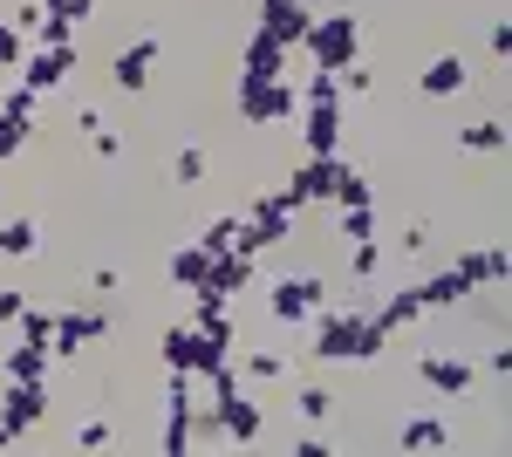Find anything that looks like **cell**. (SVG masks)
Returning <instances> with one entry per match:
<instances>
[{"mask_svg":"<svg viewBox=\"0 0 512 457\" xmlns=\"http://www.w3.org/2000/svg\"><path fill=\"white\" fill-rule=\"evenodd\" d=\"M301 328H308V355L315 362H376L390 348L376 314H362V307H315Z\"/></svg>","mask_w":512,"mask_h":457,"instance_id":"obj_1","label":"cell"},{"mask_svg":"<svg viewBox=\"0 0 512 457\" xmlns=\"http://www.w3.org/2000/svg\"><path fill=\"white\" fill-rule=\"evenodd\" d=\"M294 219H301V205L287 198V185H280V191H260L253 205H239V239H233V246L260 260V253H274V246H287V239H294Z\"/></svg>","mask_w":512,"mask_h":457,"instance_id":"obj_2","label":"cell"},{"mask_svg":"<svg viewBox=\"0 0 512 457\" xmlns=\"http://www.w3.org/2000/svg\"><path fill=\"white\" fill-rule=\"evenodd\" d=\"M158 362L178 369V376H212L219 362H233V348L212 342L205 328H192V321H171V328L158 335Z\"/></svg>","mask_w":512,"mask_h":457,"instance_id":"obj_3","label":"cell"},{"mask_svg":"<svg viewBox=\"0 0 512 457\" xmlns=\"http://www.w3.org/2000/svg\"><path fill=\"white\" fill-rule=\"evenodd\" d=\"M315 307H328V280L315 267H294V273H280V280H267V314H274L280 328H301Z\"/></svg>","mask_w":512,"mask_h":457,"instance_id":"obj_4","label":"cell"},{"mask_svg":"<svg viewBox=\"0 0 512 457\" xmlns=\"http://www.w3.org/2000/svg\"><path fill=\"white\" fill-rule=\"evenodd\" d=\"M198 376H178V369H164V437H158V451L164 457H185L198 451Z\"/></svg>","mask_w":512,"mask_h":457,"instance_id":"obj_5","label":"cell"},{"mask_svg":"<svg viewBox=\"0 0 512 457\" xmlns=\"http://www.w3.org/2000/svg\"><path fill=\"white\" fill-rule=\"evenodd\" d=\"M301 48H308L315 69H349L355 55H362V21H355V14H315L308 35H301Z\"/></svg>","mask_w":512,"mask_h":457,"instance_id":"obj_6","label":"cell"},{"mask_svg":"<svg viewBox=\"0 0 512 457\" xmlns=\"http://www.w3.org/2000/svg\"><path fill=\"white\" fill-rule=\"evenodd\" d=\"M233 110L246 116V123H294V110H301V89H294L287 76H239Z\"/></svg>","mask_w":512,"mask_h":457,"instance_id":"obj_7","label":"cell"},{"mask_svg":"<svg viewBox=\"0 0 512 457\" xmlns=\"http://www.w3.org/2000/svg\"><path fill=\"white\" fill-rule=\"evenodd\" d=\"M41 423H48V382H7L0 376V430L14 444H28Z\"/></svg>","mask_w":512,"mask_h":457,"instance_id":"obj_8","label":"cell"},{"mask_svg":"<svg viewBox=\"0 0 512 457\" xmlns=\"http://www.w3.org/2000/svg\"><path fill=\"white\" fill-rule=\"evenodd\" d=\"M82 69V48L76 41H62V48H41V41H28V55H21V89H35V96H55L62 82Z\"/></svg>","mask_w":512,"mask_h":457,"instance_id":"obj_9","label":"cell"},{"mask_svg":"<svg viewBox=\"0 0 512 457\" xmlns=\"http://www.w3.org/2000/svg\"><path fill=\"white\" fill-rule=\"evenodd\" d=\"M103 335H110V314L103 307H62L55 314V335H48V355L55 362H76L82 348H96Z\"/></svg>","mask_w":512,"mask_h":457,"instance_id":"obj_10","label":"cell"},{"mask_svg":"<svg viewBox=\"0 0 512 457\" xmlns=\"http://www.w3.org/2000/svg\"><path fill=\"white\" fill-rule=\"evenodd\" d=\"M212 423H219L226 444H260V437H267V410L246 396V382L226 389V396H212Z\"/></svg>","mask_w":512,"mask_h":457,"instance_id":"obj_11","label":"cell"},{"mask_svg":"<svg viewBox=\"0 0 512 457\" xmlns=\"http://www.w3.org/2000/svg\"><path fill=\"white\" fill-rule=\"evenodd\" d=\"M472 89V62L458 55V48H444V55H431L424 69H417V96L424 103H451V96H465Z\"/></svg>","mask_w":512,"mask_h":457,"instance_id":"obj_12","label":"cell"},{"mask_svg":"<svg viewBox=\"0 0 512 457\" xmlns=\"http://www.w3.org/2000/svg\"><path fill=\"white\" fill-rule=\"evenodd\" d=\"M158 55H164V41H158V35L123 41L117 55H110V82H117L123 96H144V82H151V69H158Z\"/></svg>","mask_w":512,"mask_h":457,"instance_id":"obj_13","label":"cell"},{"mask_svg":"<svg viewBox=\"0 0 512 457\" xmlns=\"http://www.w3.org/2000/svg\"><path fill=\"white\" fill-rule=\"evenodd\" d=\"M335 178H342V157H301L294 178H287V198L308 212V205H328L335 198Z\"/></svg>","mask_w":512,"mask_h":457,"instance_id":"obj_14","label":"cell"},{"mask_svg":"<svg viewBox=\"0 0 512 457\" xmlns=\"http://www.w3.org/2000/svg\"><path fill=\"white\" fill-rule=\"evenodd\" d=\"M260 280V267H253V253H239V246H226V253H212V267H205V294H219V301H233V294H246ZM198 294V287H192Z\"/></svg>","mask_w":512,"mask_h":457,"instance_id":"obj_15","label":"cell"},{"mask_svg":"<svg viewBox=\"0 0 512 457\" xmlns=\"http://www.w3.org/2000/svg\"><path fill=\"white\" fill-rule=\"evenodd\" d=\"M417 382L437 389V396H472L478 369L465 362V355H417Z\"/></svg>","mask_w":512,"mask_h":457,"instance_id":"obj_16","label":"cell"},{"mask_svg":"<svg viewBox=\"0 0 512 457\" xmlns=\"http://www.w3.org/2000/svg\"><path fill=\"white\" fill-rule=\"evenodd\" d=\"M308 21H315V7H308V0H260V14H253V28H267V35L287 41V48H301Z\"/></svg>","mask_w":512,"mask_h":457,"instance_id":"obj_17","label":"cell"},{"mask_svg":"<svg viewBox=\"0 0 512 457\" xmlns=\"http://www.w3.org/2000/svg\"><path fill=\"white\" fill-rule=\"evenodd\" d=\"M506 246H478V253H458V260H451V273H458V280H465V294H478V287H499V280H506Z\"/></svg>","mask_w":512,"mask_h":457,"instance_id":"obj_18","label":"cell"},{"mask_svg":"<svg viewBox=\"0 0 512 457\" xmlns=\"http://www.w3.org/2000/svg\"><path fill=\"white\" fill-rule=\"evenodd\" d=\"M239 76H287V41H274L267 28H253L239 48Z\"/></svg>","mask_w":512,"mask_h":457,"instance_id":"obj_19","label":"cell"},{"mask_svg":"<svg viewBox=\"0 0 512 457\" xmlns=\"http://www.w3.org/2000/svg\"><path fill=\"white\" fill-rule=\"evenodd\" d=\"M35 253H41L35 212H0V267H7V260H35Z\"/></svg>","mask_w":512,"mask_h":457,"instance_id":"obj_20","label":"cell"},{"mask_svg":"<svg viewBox=\"0 0 512 457\" xmlns=\"http://www.w3.org/2000/svg\"><path fill=\"white\" fill-rule=\"evenodd\" d=\"M48 369H55V355H48L41 342H21V335H14V348L0 355V376L7 382H48Z\"/></svg>","mask_w":512,"mask_h":457,"instance_id":"obj_21","label":"cell"},{"mask_svg":"<svg viewBox=\"0 0 512 457\" xmlns=\"http://www.w3.org/2000/svg\"><path fill=\"white\" fill-rule=\"evenodd\" d=\"M369 314H376V328H383V335H396V328H410V321H417V314H431V307H424V287L410 280V287H396L390 301L369 307Z\"/></svg>","mask_w":512,"mask_h":457,"instance_id":"obj_22","label":"cell"},{"mask_svg":"<svg viewBox=\"0 0 512 457\" xmlns=\"http://www.w3.org/2000/svg\"><path fill=\"white\" fill-rule=\"evenodd\" d=\"M396 451H451V423L444 417H410L396 430Z\"/></svg>","mask_w":512,"mask_h":457,"instance_id":"obj_23","label":"cell"},{"mask_svg":"<svg viewBox=\"0 0 512 457\" xmlns=\"http://www.w3.org/2000/svg\"><path fill=\"white\" fill-rule=\"evenodd\" d=\"M458 151H472V157H506V123H499V116H472V123L458 130Z\"/></svg>","mask_w":512,"mask_h":457,"instance_id":"obj_24","label":"cell"},{"mask_svg":"<svg viewBox=\"0 0 512 457\" xmlns=\"http://www.w3.org/2000/svg\"><path fill=\"white\" fill-rule=\"evenodd\" d=\"M335 212H376V185L355 171V164H342V178H335V198H328Z\"/></svg>","mask_w":512,"mask_h":457,"instance_id":"obj_25","label":"cell"},{"mask_svg":"<svg viewBox=\"0 0 512 457\" xmlns=\"http://www.w3.org/2000/svg\"><path fill=\"white\" fill-rule=\"evenodd\" d=\"M205 267H212V253H205V246H178V253H171V287H185V294H192V287H205Z\"/></svg>","mask_w":512,"mask_h":457,"instance_id":"obj_26","label":"cell"},{"mask_svg":"<svg viewBox=\"0 0 512 457\" xmlns=\"http://www.w3.org/2000/svg\"><path fill=\"white\" fill-rule=\"evenodd\" d=\"M376 273H383V246H376V239H349V280L369 287Z\"/></svg>","mask_w":512,"mask_h":457,"instance_id":"obj_27","label":"cell"},{"mask_svg":"<svg viewBox=\"0 0 512 457\" xmlns=\"http://www.w3.org/2000/svg\"><path fill=\"white\" fill-rule=\"evenodd\" d=\"M14 335H21V342H41V348H48V335H55V314L28 301L21 314H14Z\"/></svg>","mask_w":512,"mask_h":457,"instance_id":"obj_28","label":"cell"},{"mask_svg":"<svg viewBox=\"0 0 512 457\" xmlns=\"http://www.w3.org/2000/svg\"><path fill=\"white\" fill-rule=\"evenodd\" d=\"M239 376H253V382H280V376H287V355H280V348H253V355L239 362Z\"/></svg>","mask_w":512,"mask_h":457,"instance_id":"obj_29","label":"cell"},{"mask_svg":"<svg viewBox=\"0 0 512 457\" xmlns=\"http://www.w3.org/2000/svg\"><path fill=\"white\" fill-rule=\"evenodd\" d=\"M239 239V212H219V219H212V226L198 232V246H205V253H226V246H233Z\"/></svg>","mask_w":512,"mask_h":457,"instance_id":"obj_30","label":"cell"},{"mask_svg":"<svg viewBox=\"0 0 512 457\" xmlns=\"http://www.w3.org/2000/svg\"><path fill=\"white\" fill-rule=\"evenodd\" d=\"M335 89H342V96H369V89H376V69L355 55L349 69H335Z\"/></svg>","mask_w":512,"mask_h":457,"instance_id":"obj_31","label":"cell"},{"mask_svg":"<svg viewBox=\"0 0 512 457\" xmlns=\"http://www.w3.org/2000/svg\"><path fill=\"white\" fill-rule=\"evenodd\" d=\"M294 403H301V417H308V423H328V417H335V396H328L321 382H308V389H301Z\"/></svg>","mask_w":512,"mask_h":457,"instance_id":"obj_32","label":"cell"},{"mask_svg":"<svg viewBox=\"0 0 512 457\" xmlns=\"http://www.w3.org/2000/svg\"><path fill=\"white\" fill-rule=\"evenodd\" d=\"M335 239H376V212H335Z\"/></svg>","mask_w":512,"mask_h":457,"instance_id":"obj_33","label":"cell"},{"mask_svg":"<svg viewBox=\"0 0 512 457\" xmlns=\"http://www.w3.org/2000/svg\"><path fill=\"white\" fill-rule=\"evenodd\" d=\"M171 178H178V185H198V178H205V151H198V144H185V151L171 157Z\"/></svg>","mask_w":512,"mask_h":457,"instance_id":"obj_34","label":"cell"},{"mask_svg":"<svg viewBox=\"0 0 512 457\" xmlns=\"http://www.w3.org/2000/svg\"><path fill=\"white\" fill-rule=\"evenodd\" d=\"M21 55H28V35L14 21H0V69H21Z\"/></svg>","mask_w":512,"mask_h":457,"instance_id":"obj_35","label":"cell"},{"mask_svg":"<svg viewBox=\"0 0 512 457\" xmlns=\"http://www.w3.org/2000/svg\"><path fill=\"white\" fill-rule=\"evenodd\" d=\"M110 444V417H82L76 423V451H103Z\"/></svg>","mask_w":512,"mask_h":457,"instance_id":"obj_36","label":"cell"},{"mask_svg":"<svg viewBox=\"0 0 512 457\" xmlns=\"http://www.w3.org/2000/svg\"><path fill=\"white\" fill-rule=\"evenodd\" d=\"M431 239H437L431 219H410V226H403V253H431Z\"/></svg>","mask_w":512,"mask_h":457,"instance_id":"obj_37","label":"cell"},{"mask_svg":"<svg viewBox=\"0 0 512 457\" xmlns=\"http://www.w3.org/2000/svg\"><path fill=\"white\" fill-rule=\"evenodd\" d=\"M41 7H48V14H69V21H96V0H41Z\"/></svg>","mask_w":512,"mask_h":457,"instance_id":"obj_38","label":"cell"},{"mask_svg":"<svg viewBox=\"0 0 512 457\" xmlns=\"http://www.w3.org/2000/svg\"><path fill=\"white\" fill-rule=\"evenodd\" d=\"M485 48H492L499 62H506V55H512V28H506V21H492V35H485Z\"/></svg>","mask_w":512,"mask_h":457,"instance_id":"obj_39","label":"cell"},{"mask_svg":"<svg viewBox=\"0 0 512 457\" xmlns=\"http://www.w3.org/2000/svg\"><path fill=\"white\" fill-rule=\"evenodd\" d=\"M21 307H28V294H21V287H0V321H14Z\"/></svg>","mask_w":512,"mask_h":457,"instance_id":"obj_40","label":"cell"},{"mask_svg":"<svg viewBox=\"0 0 512 457\" xmlns=\"http://www.w3.org/2000/svg\"><path fill=\"white\" fill-rule=\"evenodd\" d=\"M76 130H82V137H96V130H103V110H96V103H82V110H76Z\"/></svg>","mask_w":512,"mask_h":457,"instance_id":"obj_41","label":"cell"},{"mask_svg":"<svg viewBox=\"0 0 512 457\" xmlns=\"http://www.w3.org/2000/svg\"><path fill=\"white\" fill-rule=\"evenodd\" d=\"M96 157H123V137H117V130H110V123L96 130Z\"/></svg>","mask_w":512,"mask_h":457,"instance_id":"obj_42","label":"cell"},{"mask_svg":"<svg viewBox=\"0 0 512 457\" xmlns=\"http://www.w3.org/2000/svg\"><path fill=\"white\" fill-rule=\"evenodd\" d=\"M0 451H14V437H7V430H0Z\"/></svg>","mask_w":512,"mask_h":457,"instance_id":"obj_43","label":"cell"}]
</instances>
